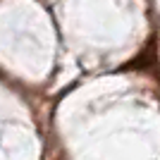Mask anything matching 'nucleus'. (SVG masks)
<instances>
[{"instance_id": "nucleus-1", "label": "nucleus", "mask_w": 160, "mask_h": 160, "mask_svg": "<svg viewBox=\"0 0 160 160\" xmlns=\"http://www.w3.org/2000/svg\"><path fill=\"white\" fill-rule=\"evenodd\" d=\"M153 65H155V38H151V43H148L134 60H129L127 65H122V69H124V72H127V69L143 72V69H151Z\"/></svg>"}]
</instances>
